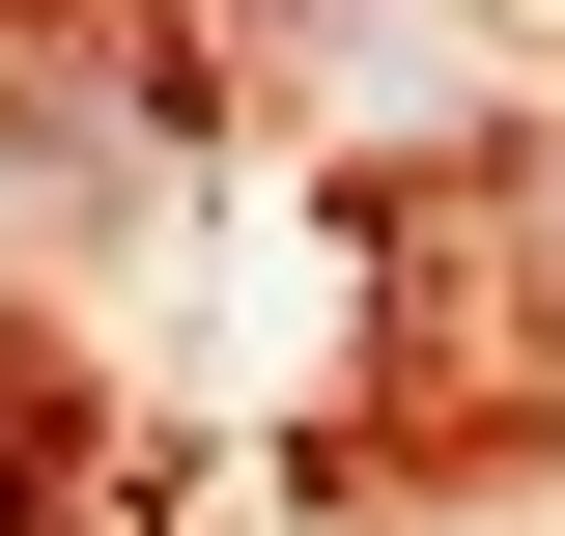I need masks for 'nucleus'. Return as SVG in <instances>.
<instances>
[{"label":"nucleus","instance_id":"f257e3e1","mask_svg":"<svg viewBox=\"0 0 565 536\" xmlns=\"http://www.w3.org/2000/svg\"><path fill=\"white\" fill-rule=\"evenodd\" d=\"M537 282H565V170H537Z\"/></svg>","mask_w":565,"mask_h":536}]
</instances>
